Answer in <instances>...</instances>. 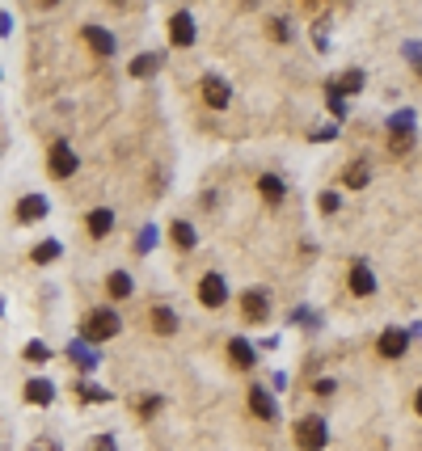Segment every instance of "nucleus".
Listing matches in <instances>:
<instances>
[{"label":"nucleus","instance_id":"obj_12","mask_svg":"<svg viewBox=\"0 0 422 451\" xmlns=\"http://www.w3.org/2000/svg\"><path fill=\"white\" fill-rule=\"evenodd\" d=\"M249 409H253V417H262V422H275V417H279V405H275V397H271L266 388H249Z\"/></svg>","mask_w":422,"mask_h":451},{"label":"nucleus","instance_id":"obj_14","mask_svg":"<svg viewBox=\"0 0 422 451\" xmlns=\"http://www.w3.org/2000/svg\"><path fill=\"white\" fill-rule=\"evenodd\" d=\"M148 325L161 333V338H169V333H178V316H174V308H165V304H156L152 313H148Z\"/></svg>","mask_w":422,"mask_h":451},{"label":"nucleus","instance_id":"obj_22","mask_svg":"<svg viewBox=\"0 0 422 451\" xmlns=\"http://www.w3.org/2000/svg\"><path fill=\"white\" fill-rule=\"evenodd\" d=\"M414 148V131H388V152H410Z\"/></svg>","mask_w":422,"mask_h":451},{"label":"nucleus","instance_id":"obj_30","mask_svg":"<svg viewBox=\"0 0 422 451\" xmlns=\"http://www.w3.org/2000/svg\"><path fill=\"white\" fill-rule=\"evenodd\" d=\"M156 409H161V397H144V401H140V413H144V417H148V413H156Z\"/></svg>","mask_w":422,"mask_h":451},{"label":"nucleus","instance_id":"obj_13","mask_svg":"<svg viewBox=\"0 0 422 451\" xmlns=\"http://www.w3.org/2000/svg\"><path fill=\"white\" fill-rule=\"evenodd\" d=\"M85 228H89V236H94V240L110 236V228H114V211H110V207H97V211H89V216H85Z\"/></svg>","mask_w":422,"mask_h":451},{"label":"nucleus","instance_id":"obj_1","mask_svg":"<svg viewBox=\"0 0 422 451\" xmlns=\"http://www.w3.org/2000/svg\"><path fill=\"white\" fill-rule=\"evenodd\" d=\"M81 329H85V342H106V338H114L123 329V320H119L114 308H94V313L85 316Z\"/></svg>","mask_w":422,"mask_h":451},{"label":"nucleus","instance_id":"obj_23","mask_svg":"<svg viewBox=\"0 0 422 451\" xmlns=\"http://www.w3.org/2000/svg\"><path fill=\"white\" fill-rule=\"evenodd\" d=\"M72 359H76V367H85V371H94V367H97V355H94V350H85L81 342L72 346Z\"/></svg>","mask_w":422,"mask_h":451},{"label":"nucleus","instance_id":"obj_17","mask_svg":"<svg viewBox=\"0 0 422 451\" xmlns=\"http://www.w3.org/2000/svg\"><path fill=\"white\" fill-rule=\"evenodd\" d=\"M258 194H262L266 203H283L287 186H283V178H275V173H262V178H258Z\"/></svg>","mask_w":422,"mask_h":451},{"label":"nucleus","instance_id":"obj_35","mask_svg":"<svg viewBox=\"0 0 422 451\" xmlns=\"http://www.w3.org/2000/svg\"><path fill=\"white\" fill-rule=\"evenodd\" d=\"M414 68H418V76H422V59H414Z\"/></svg>","mask_w":422,"mask_h":451},{"label":"nucleus","instance_id":"obj_5","mask_svg":"<svg viewBox=\"0 0 422 451\" xmlns=\"http://www.w3.org/2000/svg\"><path fill=\"white\" fill-rule=\"evenodd\" d=\"M81 34H85V43L94 46V51L101 55V59H110V55L119 51V43H114V34H110L106 26H97V21H85V30H81Z\"/></svg>","mask_w":422,"mask_h":451},{"label":"nucleus","instance_id":"obj_3","mask_svg":"<svg viewBox=\"0 0 422 451\" xmlns=\"http://www.w3.org/2000/svg\"><path fill=\"white\" fill-rule=\"evenodd\" d=\"M76 152H72V143H64V139H55L51 143V152H47V173L51 178H72L76 173Z\"/></svg>","mask_w":422,"mask_h":451},{"label":"nucleus","instance_id":"obj_33","mask_svg":"<svg viewBox=\"0 0 422 451\" xmlns=\"http://www.w3.org/2000/svg\"><path fill=\"white\" fill-rule=\"evenodd\" d=\"M34 451H59V443H55V439H39V443H34Z\"/></svg>","mask_w":422,"mask_h":451},{"label":"nucleus","instance_id":"obj_8","mask_svg":"<svg viewBox=\"0 0 422 451\" xmlns=\"http://www.w3.org/2000/svg\"><path fill=\"white\" fill-rule=\"evenodd\" d=\"M169 43L174 46H190L194 43V17H190L186 9H178V13L169 17Z\"/></svg>","mask_w":422,"mask_h":451},{"label":"nucleus","instance_id":"obj_20","mask_svg":"<svg viewBox=\"0 0 422 451\" xmlns=\"http://www.w3.org/2000/svg\"><path fill=\"white\" fill-rule=\"evenodd\" d=\"M194 240H199L194 228H190L186 220H174V245H178V249H194Z\"/></svg>","mask_w":422,"mask_h":451},{"label":"nucleus","instance_id":"obj_21","mask_svg":"<svg viewBox=\"0 0 422 451\" xmlns=\"http://www.w3.org/2000/svg\"><path fill=\"white\" fill-rule=\"evenodd\" d=\"M59 253H64V249H59V240H43V245H34V253H30V258H34L39 266H47V262H55Z\"/></svg>","mask_w":422,"mask_h":451},{"label":"nucleus","instance_id":"obj_25","mask_svg":"<svg viewBox=\"0 0 422 451\" xmlns=\"http://www.w3.org/2000/svg\"><path fill=\"white\" fill-rule=\"evenodd\" d=\"M76 397H81V401H106V392H101V388H94V384H76Z\"/></svg>","mask_w":422,"mask_h":451},{"label":"nucleus","instance_id":"obj_19","mask_svg":"<svg viewBox=\"0 0 422 451\" xmlns=\"http://www.w3.org/2000/svg\"><path fill=\"white\" fill-rule=\"evenodd\" d=\"M131 287H136V283H131V274H127V270H114L110 278H106V291H110V295H119V300H127V295H131Z\"/></svg>","mask_w":422,"mask_h":451},{"label":"nucleus","instance_id":"obj_11","mask_svg":"<svg viewBox=\"0 0 422 451\" xmlns=\"http://www.w3.org/2000/svg\"><path fill=\"white\" fill-rule=\"evenodd\" d=\"M203 101H207V106H216V110H224V106L233 101L228 81H220V76H203Z\"/></svg>","mask_w":422,"mask_h":451},{"label":"nucleus","instance_id":"obj_7","mask_svg":"<svg viewBox=\"0 0 422 451\" xmlns=\"http://www.w3.org/2000/svg\"><path fill=\"white\" fill-rule=\"evenodd\" d=\"M241 313L249 316V320H266V316H271V295H266L262 287H249V291L241 295Z\"/></svg>","mask_w":422,"mask_h":451},{"label":"nucleus","instance_id":"obj_32","mask_svg":"<svg viewBox=\"0 0 422 451\" xmlns=\"http://www.w3.org/2000/svg\"><path fill=\"white\" fill-rule=\"evenodd\" d=\"M94 451H119V447H114V439H110V435H101V439L94 443Z\"/></svg>","mask_w":422,"mask_h":451},{"label":"nucleus","instance_id":"obj_18","mask_svg":"<svg viewBox=\"0 0 422 451\" xmlns=\"http://www.w3.org/2000/svg\"><path fill=\"white\" fill-rule=\"evenodd\" d=\"M156 68H161V55H156V51H144V55H136V59H131V76H136V81L152 76Z\"/></svg>","mask_w":422,"mask_h":451},{"label":"nucleus","instance_id":"obj_9","mask_svg":"<svg viewBox=\"0 0 422 451\" xmlns=\"http://www.w3.org/2000/svg\"><path fill=\"white\" fill-rule=\"evenodd\" d=\"M406 346H410V333H406V329H384L380 342H376V350H380L384 359H401Z\"/></svg>","mask_w":422,"mask_h":451},{"label":"nucleus","instance_id":"obj_26","mask_svg":"<svg viewBox=\"0 0 422 451\" xmlns=\"http://www.w3.org/2000/svg\"><path fill=\"white\" fill-rule=\"evenodd\" d=\"M26 359H30V363H47L51 350L43 346V342H30V346H26Z\"/></svg>","mask_w":422,"mask_h":451},{"label":"nucleus","instance_id":"obj_31","mask_svg":"<svg viewBox=\"0 0 422 451\" xmlns=\"http://www.w3.org/2000/svg\"><path fill=\"white\" fill-rule=\"evenodd\" d=\"M313 392H317V397H329V392H333V380H317Z\"/></svg>","mask_w":422,"mask_h":451},{"label":"nucleus","instance_id":"obj_10","mask_svg":"<svg viewBox=\"0 0 422 451\" xmlns=\"http://www.w3.org/2000/svg\"><path fill=\"white\" fill-rule=\"evenodd\" d=\"M43 216H47V198H43V194H26V198L17 203V211H13L17 224H34V220H43Z\"/></svg>","mask_w":422,"mask_h":451},{"label":"nucleus","instance_id":"obj_2","mask_svg":"<svg viewBox=\"0 0 422 451\" xmlns=\"http://www.w3.org/2000/svg\"><path fill=\"white\" fill-rule=\"evenodd\" d=\"M329 443V426L321 417H300L296 422V447L300 451H321Z\"/></svg>","mask_w":422,"mask_h":451},{"label":"nucleus","instance_id":"obj_6","mask_svg":"<svg viewBox=\"0 0 422 451\" xmlns=\"http://www.w3.org/2000/svg\"><path fill=\"white\" fill-rule=\"evenodd\" d=\"M346 283H351V291L359 295V300H368V295H376V274L368 262H351V274H346Z\"/></svg>","mask_w":422,"mask_h":451},{"label":"nucleus","instance_id":"obj_28","mask_svg":"<svg viewBox=\"0 0 422 451\" xmlns=\"http://www.w3.org/2000/svg\"><path fill=\"white\" fill-rule=\"evenodd\" d=\"M271 39H279V43H291V26H287V21H271Z\"/></svg>","mask_w":422,"mask_h":451},{"label":"nucleus","instance_id":"obj_27","mask_svg":"<svg viewBox=\"0 0 422 451\" xmlns=\"http://www.w3.org/2000/svg\"><path fill=\"white\" fill-rule=\"evenodd\" d=\"M152 245H156V228L148 224V228H144V232H140V240H136V249H140V253H148Z\"/></svg>","mask_w":422,"mask_h":451},{"label":"nucleus","instance_id":"obj_24","mask_svg":"<svg viewBox=\"0 0 422 451\" xmlns=\"http://www.w3.org/2000/svg\"><path fill=\"white\" fill-rule=\"evenodd\" d=\"M346 186H351V190L368 186V165H351V169H346Z\"/></svg>","mask_w":422,"mask_h":451},{"label":"nucleus","instance_id":"obj_4","mask_svg":"<svg viewBox=\"0 0 422 451\" xmlns=\"http://www.w3.org/2000/svg\"><path fill=\"white\" fill-rule=\"evenodd\" d=\"M224 300H228V283L220 274H203L199 278V304L203 308H224Z\"/></svg>","mask_w":422,"mask_h":451},{"label":"nucleus","instance_id":"obj_15","mask_svg":"<svg viewBox=\"0 0 422 451\" xmlns=\"http://www.w3.org/2000/svg\"><path fill=\"white\" fill-rule=\"evenodd\" d=\"M21 392H26L30 405H51V401H55V384H51V380H26Z\"/></svg>","mask_w":422,"mask_h":451},{"label":"nucleus","instance_id":"obj_34","mask_svg":"<svg viewBox=\"0 0 422 451\" xmlns=\"http://www.w3.org/2000/svg\"><path fill=\"white\" fill-rule=\"evenodd\" d=\"M414 409H418V413H422V388H418V397H414Z\"/></svg>","mask_w":422,"mask_h":451},{"label":"nucleus","instance_id":"obj_29","mask_svg":"<svg viewBox=\"0 0 422 451\" xmlns=\"http://www.w3.org/2000/svg\"><path fill=\"white\" fill-rule=\"evenodd\" d=\"M338 207H342V198H338L333 190H326V194H321V211H326V216H333Z\"/></svg>","mask_w":422,"mask_h":451},{"label":"nucleus","instance_id":"obj_16","mask_svg":"<svg viewBox=\"0 0 422 451\" xmlns=\"http://www.w3.org/2000/svg\"><path fill=\"white\" fill-rule=\"evenodd\" d=\"M228 363L241 367V371H249V367L258 363V355H253V346H249L245 338H233V342H228Z\"/></svg>","mask_w":422,"mask_h":451}]
</instances>
